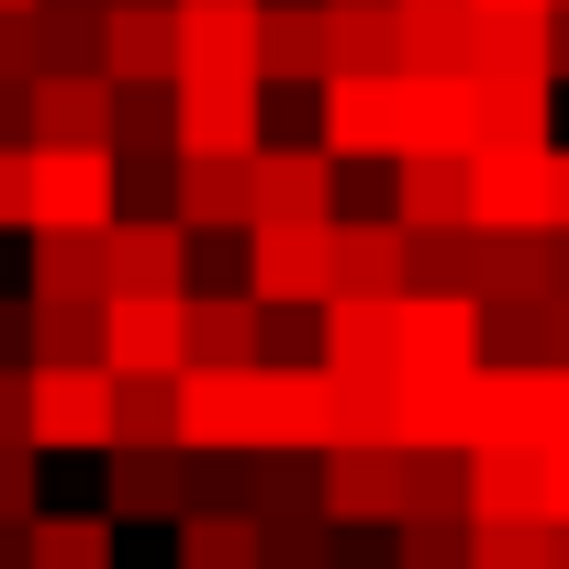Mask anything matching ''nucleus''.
<instances>
[{
	"mask_svg": "<svg viewBox=\"0 0 569 569\" xmlns=\"http://www.w3.org/2000/svg\"><path fill=\"white\" fill-rule=\"evenodd\" d=\"M23 436L57 458H101L112 447V369L101 358H34L23 369Z\"/></svg>",
	"mask_w": 569,
	"mask_h": 569,
	"instance_id": "obj_1",
	"label": "nucleus"
},
{
	"mask_svg": "<svg viewBox=\"0 0 569 569\" xmlns=\"http://www.w3.org/2000/svg\"><path fill=\"white\" fill-rule=\"evenodd\" d=\"M23 79H34V23L0 12V90H23Z\"/></svg>",
	"mask_w": 569,
	"mask_h": 569,
	"instance_id": "obj_42",
	"label": "nucleus"
},
{
	"mask_svg": "<svg viewBox=\"0 0 569 569\" xmlns=\"http://www.w3.org/2000/svg\"><path fill=\"white\" fill-rule=\"evenodd\" d=\"M34 68H101V12H79V0H34Z\"/></svg>",
	"mask_w": 569,
	"mask_h": 569,
	"instance_id": "obj_36",
	"label": "nucleus"
},
{
	"mask_svg": "<svg viewBox=\"0 0 569 569\" xmlns=\"http://www.w3.org/2000/svg\"><path fill=\"white\" fill-rule=\"evenodd\" d=\"M0 12H34V0H0Z\"/></svg>",
	"mask_w": 569,
	"mask_h": 569,
	"instance_id": "obj_48",
	"label": "nucleus"
},
{
	"mask_svg": "<svg viewBox=\"0 0 569 569\" xmlns=\"http://www.w3.org/2000/svg\"><path fill=\"white\" fill-rule=\"evenodd\" d=\"M480 358H491L480 291H402L391 302V369H480Z\"/></svg>",
	"mask_w": 569,
	"mask_h": 569,
	"instance_id": "obj_3",
	"label": "nucleus"
},
{
	"mask_svg": "<svg viewBox=\"0 0 569 569\" xmlns=\"http://www.w3.org/2000/svg\"><path fill=\"white\" fill-rule=\"evenodd\" d=\"M391 436V369H336L325 391V447H380Z\"/></svg>",
	"mask_w": 569,
	"mask_h": 569,
	"instance_id": "obj_31",
	"label": "nucleus"
},
{
	"mask_svg": "<svg viewBox=\"0 0 569 569\" xmlns=\"http://www.w3.org/2000/svg\"><path fill=\"white\" fill-rule=\"evenodd\" d=\"M469 12H558V0H469Z\"/></svg>",
	"mask_w": 569,
	"mask_h": 569,
	"instance_id": "obj_46",
	"label": "nucleus"
},
{
	"mask_svg": "<svg viewBox=\"0 0 569 569\" xmlns=\"http://www.w3.org/2000/svg\"><path fill=\"white\" fill-rule=\"evenodd\" d=\"M257 569H336V513H279Z\"/></svg>",
	"mask_w": 569,
	"mask_h": 569,
	"instance_id": "obj_37",
	"label": "nucleus"
},
{
	"mask_svg": "<svg viewBox=\"0 0 569 569\" xmlns=\"http://www.w3.org/2000/svg\"><path fill=\"white\" fill-rule=\"evenodd\" d=\"M123 212L112 146H34V223L23 234H101Z\"/></svg>",
	"mask_w": 569,
	"mask_h": 569,
	"instance_id": "obj_2",
	"label": "nucleus"
},
{
	"mask_svg": "<svg viewBox=\"0 0 569 569\" xmlns=\"http://www.w3.org/2000/svg\"><path fill=\"white\" fill-rule=\"evenodd\" d=\"M402 179H391V223L402 234H447V223H469V157H391Z\"/></svg>",
	"mask_w": 569,
	"mask_h": 569,
	"instance_id": "obj_22",
	"label": "nucleus"
},
{
	"mask_svg": "<svg viewBox=\"0 0 569 569\" xmlns=\"http://www.w3.org/2000/svg\"><path fill=\"white\" fill-rule=\"evenodd\" d=\"M547 569H569V525H547Z\"/></svg>",
	"mask_w": 569,
	"mask_h": 569,
	"instance_id": "obj_47",
	"label": "nucleus"
},
{
	"mask_svg": "<svg viewBox=\"0 0 569 569\" xmlns=\"http://www.w3.org/2000/svg\"><path fill=\"white\" fill-rule=\"evenodd\" d=\"M391 302L402 291H325V369H391Z\"/></svg>",
	"mask_w": 569,
	"mask_h": 569,
	"instance_id": "obj_28",
	"label": "nucleus"
},
{
	"mask_svg": "<svg viewBox=\"0 0 569 569\" xmlns=\"http://www.w3.org/2000/svg\"><path fill=\"white\" fill-rule=\"evenodd\" d=\"M402 12V68H469V0H391Z\"/></svg>",
	"mask_w": 569,
	"mask_h": 569,
	"instance_id": "obj_34",
	"label": "nucleus"
},
{
	"mask_svg": "<svg viewBox=\"0 0 569 569\" xmlns=\"http://www.w3.org/2000/svg\"><path fill=\"white\" fill-rule=\"evenodd\" d=\"M34 302H101L112 291V223L101 234H34Z\"/></svg>",
	"mask_w": 569,
	"mask_h": 569,
	"instance_id": "obj_25",
	"label": "nucleus"
},
{
	"mask_svg": "<svg viewBox=\"0 0 569 569\" xmlns=\"http://www.w3.org/2000/svg\"><path fill=\"white\" fill-rule=\"evenodd\" d=\"M257 212H291V223H336V146H257L246 157Z\"/></svg>",
	"mask_w": 569,
	"mask_h": 569,
	"instance_id": "obj_19",
	"label": "nucleus"
},
{
	"mask_svg": "<svg viewBox=\"0 0 569 569\" xmlns=\"http://www.w3.org/2000/svg\"><path fill=\"white\" fill-rule=\"evenodd\" d=\"M536 513H547V525H569V436H558V447H536Z\"/></svg>",
	"mask_w": 569,
	"mask_h": 569,
	"instance_id": "obj_41",
	"label": "nucleus"
},
{
	"mask_svg": "<svg viewBox=\"0 0 569 569\" xmlns=\"http://www.w3.org/2000/svg\"><path fill=\"white\" fill-rule=\"evenodd\" d=\"M325 391H336L325 358H257V380H246V458L257 447H325Z\"/></svg>",
	"mask_w": 569,
	"mask_h": 569,
	"instance_id": "obj_7",
	"label": "nucleus"
},
{
	"mask_svg": "<svg viewBox=\"0 0 569 569\" xmlns=\"http://www.w3.org/2000/svg\"><path fill=\"white\" fill-rule=\"evenodd\" d=\"M34 513V436H0V525Z\"/></svg>",
	"mask_w": 569,
	"mask_h": 569,
	"instance_id": "obj_39",
	"label": "nucleus"
},
{
	"mask_svg": "<svg viewBox=\"0 0 569 569\" xmlns=\"http://www.w3.org/2000/svg\"><path fill=\"white\" fill-rule=\"evenodd\" d=\"M179 157H257L268 146V79H168Z\"/></svg>",
	"mask_w": 569,
	"mask_h": 569,
	"instance_id": "obj_8",
	"label": "nucleus"
},
{
	"mask_svg": "<svg viewBox=\"0 0 569 569\" xmlns=\"http://www.w3.org/2000/svg\"><path fill=\"white\" fill-rule=\"evenodd\" d=\"M179 223H190V234H246V223H257L246 157H179Z\"/></svg>",
	"mask_w": 569,
	"mask_h": 569,
	"instance_id": "obj_21",
	"label": "nucleus"
},
{
	"mask_svg": "<svg viewBox=\"0 0 569 569\" xmlns=\"http://www.w3.org/2000/svg\"><path fill=\"white\" fill-rule=\"evenodd\" d=\"M257 547H268V525H257L246 502H234V513H223V502H190V513H179V569H257Z\"/></svg>",
	"mask_w": 569,
	"mask_h": 569,
	"instance_id": "obj_30",
	"label": "nucleus"
},
{
	"mask_svg": "<svg viewBox=\"0 0 569 569\" xmlns=\"http://www.w3.org/2000/svg\"><path fill=\"white\" fill-rule=\"evenodd\" d=\"M558 79H480V146H547Z\"/></svg>",
	"mask_w": 569,
	"mask_h": 569,
	"instance_id": "obj_33",
	"label": "nucleus"
},
{
	"mask_svg": "<svg viewBox=\"0 0 569 569\" xmlns=\"http://www.w3.org/2000/svg\"><path fill=\"white\" fill-rule=\"evenodd\" d=\"M469 79H558L547 12H469Z\"/></svg>",
	"mask_w": 569,
	"mask_h": 569,
	"instance_id": "obj_26",
	"label": "nucleus"
},
{
	"mask_svg": "<svg viewBox=\"0 0 569 569\" xmlns=\"http://www.w3.org/2000/svg\"><path fill=\"white\" fill-rule=\"evenodd\" d=\"M336 68V0H257V79L313 90Z\"/></svg>",
	"mask_w": 569,
	"mask_h": 569,
	"instance_id": "obj_13",
	"label": "nucleus"
},
{
	"mask_svg": "<svg viewBox=\"0 0 569 569\" xmlns=\"http://www.w3.org/2000/svg\"><path fill=\"white\" fill-rule=\"evenodd\" d=\"M325 234H336V223L257 212V223H246V291H257L268 313H302V302H325V291H336V268H325Z\"/></svg>",
	"mask_w": 569,
	"mask_h": 569,
	"instance_id": "obj_4",
	"label": "nucleus"
},
{
	"mask_svg": "<svg viewBox=\"0 0 569 569\" xmlns=\"http://www.w3.org/2000/svg\"><path fill=\"white\" fill-rule=\"evenodd\" d=\"M0 223H34V146H0Z\"/></svg>",
	"mask_w": 569,
	"mask_h": 569,
	"instance_id": "obj_40",
	"label": "nucleus"
},
{
	"mask_svg": "<svg viewBox=\"0 0 569 569\" xmlns=\"http://www.w3.org/2000/svg\"><path fill=\"white\" fill-rule=\"evenodd\" d=\"M112 291H190V223L179 212H112Z\"/></svg>",
	"mask_w": 569,
	"mask_h": 569,
	"instance_id": "obj_18",
	"label": "nucleus"
},
{
	"mask_svg": "<svg viewBox=\"0 0 569 569\" xmlns=\"http://www.w3.org/2000/svg\"><path fill=\"white\" fill-rule=\"evenodd\" d=\"M402 569H469V513H402Z\"/></svg>",
	"mask_w": 569,
	"mask_h": 569,
	"instance_id": "obj_38",
	"label": "nucleus"
},
{
	"mask_svg": "<svg viewBox=\"0 0 569 569\" xmlns=\"http://www.w3.org/2000/svg\"><path fill=\"white\" fill-rule=\"evenodd\" d=\"M391 436L402 447H469V369H391Z\"/></svg>",
	"mask_w": 569,
	"mask_h": 569,
	"instance_id": "obj_20",
	"label": "nucleus"
},
{
	"mask_svg": "<svg viewBox=\"0 0 569 569\" xmlns=\"http://www.w3.org/2000/svg\"><path fill=\"white\" fill-rule=\"evenodd\" d=\"M469 146H480V79L402 68V157H469Z\"/></svg>",
	"mask_w": 569,
	"mask_h": 569,
	"instance_id": "obj_11",
	"label": "nucleus"
},
{
	"mask_svg": "<svg viewBox=\"0 0 569 569\" xmlns=\"http://www.w3.org/2000/svg\"><path fill=\"white\" fill-rule=\"evenodd\" d=\"M190 469H201L190 447H123V436H112V447H101V513H112V525H179V513L201 502Z\"/></svg>",
	"mask_w": 569,
	"mask_h": 569,
	"instance_id": "obj_6",
	"label": "nucleus"
},
{
	"mask_svg": "<svg viewBox=\"0 0 569 569\" xmlns=\"http://www.w3.org/2000/svg\"><path fill=\"white\" fill-rule=\"evenodd\" d=\"M112 79L101 68H34L23 79V146H112Z\"/></svg>",
	"mask_w": 569,
	"mask_h": 569,
	"instance_id": "obj_10",
	"label": "nucleus"
},
{
	"mask_svg": "<svg viewBox=\"0 0 569 569\" xmlns=\"http://www.w3.org/2000/svg\"><path fill=\"white\" fill-rule=\"evenodd\" d=\"M190 358H201V369H246V358H268V302H257V291H234V302L190 291Z\"/></svg>",
	"mask_w": 569,
	"mask_h": 569,
	"instance_id": "obj_27",
	"label": "nucleus"
},
{
	"mask_svg": "<svg viewBox=\"0 0 569 569\" xmlns=\"http://www.w3.org/2000/svg\"><path fill=\"white\" fill-rule=\"evenodd\" d=\"M325 513L336 525H402V436L380 447H325Z\"/></svg>",
	"mask_w": 569,
	"mask_h": 569,
	"instance_id": "obj_15",
	"label": "nucleus"
},
{
	"mask_svg": "<svg viewBox=\"0 0 569 569\" xmlns=\"http://www.w3.org/2000/svg\"><path fill=\"white\" fill-rule=\"evenodd\" d=\"M469 223L536 234L547 223V146H469Z\"/></svg>",
	"mask_w": 569,
	"mask_h": 569,
	"instance_id": "obj_12",
	"label": "nucleus"
},
{
	"mask_svg": "<svg viewBox=\"0 0 569 569\" xmlns=\"http://www.w3.org/2000/svg\"><path fill=\"white\" fill-rule=\"evenodd\" d=\"M547 68L569 79V0H558V12H547Z\"/></svg>",
	"mask_w": 569,
	"mask_h": 569,
	"instance_id": "obj_45",
	"label": "nucleus"
},
{
	"mask_svg": "<svg viewBox=\"0 0 569 569\" xmlns=\"http://www.w3.org/2000/svg\"><path fill=\"white\" fill-rule=\"evenodd\" d=\"M336 68H402V12L391 0H336Z\"/></svg>",
	"mask_w": 569,
	"mask_h": 569,
	"instance_id": "obj_35",
	"label": "nucleus"
},
{
	"mask_svg": "<svg viewBox=\"0 0 569 569\" xmlns=\"http://www.w3.org/2000/svg\"><path fill=\"white\" fill-rule=\"evenodd\" d=\"M101 369H190V291H101Z\"/></svg>",
	"mask_w": 569,
	"mask_h": 569,
	"instance_id": "obj_9",
	"label": "nucleus"
},
{
	"mask_svg": "<svg viewBox=\"0 0 569 569\" xmlns=\"http://www.w3.org/2000/svg\"><path fill=\"white\" fill-rule=\"evenodd\" d=\"M112 436L123 447H179V369H112Z\"/></svg>",
	"mask_w": 569,
	"mask_h": 569,
	"instance_id": "obj_29",
	"label": "nucleus"
},
{
	"mask_svg": "<svg viewBox=\"0 0 569 569\" xmlns=\"http://www.w3.org/2000/svg\"><path fill=\"white\" fill-rule=\"evenodd\" d=\"M179 79H257V0H179Z\"/></svg>",
	"mask_w": 569,
	"mask_h": 569,
	"instance_id": "obj_17",
	"label": "nucleus"
},
{
	"mask_svg": "<svg viewBox=\"0 0 569 569\" xmlns=\"http://www.w3.org/2000/svg\"><path fill=\"white\" fill-rule=\"evenodd\" d=\"M0 436H23V369H0Z\"/></svg>",
	"mask_w": 569,
	"mask_h": 569,
	"instance_id": "obj_44",
	"label": "nucleus"
},
{
	"mask_svg": "<svg viewBox=\"0 0 569 569\" xmlns=\"http://www.w3.org/2000/svg\"><path fill=\"white\" fill-rule=\"evenodd\" d=\"M313 101H325L336 168H347V157H402V68H325Z\"/></svg>",
	"mask_w": 569,
	"mask_h": 569,
	"instance_id": "obj_5",
	"label": "nucleus"
},
{
	"mask_svg": "<svg viewBox=\"0 0 569 569\" xmlns=\"http://www.w3.org/2000/svg\"><path fill=\"white\" fill-rule=\"evenodd\" d=\"M325 268H336V291H402V268H413V234L380 212V223H347L336 212V234H325Z\"/></svg>",
	"mask_w": 569,
	"mask_h": 569,
	"instance_id": "obj_23",
	"label": "nucleus"
},
{
	"mask_svg": "<svg viewBox=\"0 0 569 569\" xmlns=\"http://www.w3.org/2000/svg\"><path fill=\"white\" fill-rule=\"evenodd\" d=\"M536 513V447H469V525Z\"/></svg>",
	"mask_w": 569,
	"mask_h": 569,
	"instance_id": "obj_32",
	"label": "nucleus"
},
{
	"mask_svg": "<svg viewBox=\"0 0 569 569\" xmlns=\"http://www.w3.org/2000/svg\"><path fill=\"white\" fill-rule=\"evenodd\" d=\"M246 380H257V358L246 369H179V447L190 458H246Z\"/></svg>",
	"mask_w": 569,
	"mask_h": 569,
	"instance_id": "obj_16",
	"label": "nucleus"
},
{
	"mask_svg": "<svg viewBox=\"0 0 569 569\" xmlns=\"http://www.w3.org/2000/svg\"><path fill=\"white\" fill-rule=\"evenodd\" d=\"M547 223L569 234V146H547Z\"/></svg>",
	"mask_w": 569,
	"mask_h": 569,
	"instance_id": "obj_43",
	"label": "nucleus"
},
{
	"mask_svg": "<svg viewBox=\"0 0 569 569\" xmlns=\"http://www.w3.org/2000/svg\"><path fill=\"white\" fill-rule=\"evenodd\" d=\"M101 79L112 90L179 79V0H112L101 12Z\"/></svg>",
	"mask_w": 569,
	"mask_h": 569,
	"instance_id": "obj_14",
	"label": "nucleus"
},
{
	"mask_svg": "<svg viewBox=\"0 0 569 569\" xmlns=\"http://www.w3.org/2000/svg\"><path fill=\"white\" fill-rule=\"evenodd\" d=\"M123 558V525L112 513H23V569H112Z\"/></svg>",
	"mask_w": 569,
	"mask_h": 569,
	"instance_id": "obj_24",
	"label": "nucleus"
}]
</instances>
